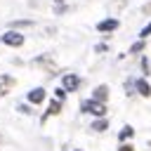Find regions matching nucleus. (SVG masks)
Listing matches in <instances>:
<instances>
[{"instance_id":"1","label":"nucleus","mask_w":151,"mask_h":151,"mask_svg":"<svg viewBox=\"0 0 151 151\" xmlns=\"http://www.w3.org/2000/svg\"><path fill=\"white\" fill-rule=\"evenodd\" d=\"M83 111L85 113H92V116H97V118H101L104 113H106V106H104V101H99V99H87V101H83Z\"/></svg>"},{"instance_id":"2","label":"nucleus","mask_w":151,"mask_h":151,"mask_svg":"<svg viewBox=\"0 0 151 151\" xmlns=\"http://www.w3.org/2000/svg\"><path fill=\"white\" fill-rule=\"evenodd\" d=\"M2 42L9 45V47H19V45H24V35L17 33V31H9V33L2 35Z\"/></svg>"},{"instance_id":"3","label":"nucleus","mask_w":151,"mask_h":151,"mask_svg":"<svg viewBox=\"0 0 151 151\" xmlns=\"http://www.w3.org/2000/svg\"><path fill=\"white\" fill-rule=\"evenodd\" d=\"M61 85H64L68 92H73V90H78V85H80V78L73 76V73H66V76L61 78Z\"/></svg>"},{"instance_id":"4","label":"nucleus","mask_w":151,"mask_h":151,"mask_svg":"<svg viewBox=\"0 0 151 151\" xmlns=\"http://www.w3.org/2000/svg\"><path fill=\"white\" fill-rule=\"evenodd\" d=\"M33 64H35V66H45V68H47V73H57V71H59V68H57V64H54L50 57H38Z\"/></svg>"},{"instance_id":"5","label":"nucleus","mask_w":151,"mask_h":151,"mask_svg":"<svg viewBox=\"0 0 151 151\" xmlns=\"http://www.w3.org/2000/svg\"><path fill=\"white\" fill-rule=\"evenodd\" d=\"M118 28V19H106V21H99L97 24V31L99 33H109V31H116Z\"/></svg>"},{"instance_id":"6","label":"nucleus","mask_w":151,"mask_h":151,"mask_svg":"<svg viewBox=\"0 0 151 151\" xmlns=\"http://www.w3.org/2000/svg\"><path fill=\"white\" fill-rule=\"evenodd\" d=\"M42 99H45V90L35 87V90H31V92H28V101H31V104H40Z\"/></svg>"},{"instance_id":"7","label":"nucleus","mask_w":151,"mask_h":151,"mask_svg":"<svg viewBox=\"0 0 151 151\" xmlns=\"http://www.w3.org/2000/svg\"><path fill=\"white\" fill-rule=\"evenodd\" d=\"M59 111H61V99H54V101H52V104H50V109H47V113H45V116H42V120H45V118H47V116H57V113H59Z\"/></svg>"},{"instance_id":"8","label":"nucleus","mask_w":151,"mask_h":151,"mask_svg":"<svg viewBox=\"0 0 151 151\" xmlns=\"http://www.w3.org/2000/svg\"><path fill=\"white\" fill-rule=\"evenodd\" d=\"M137 92H139L142 97H151V87H149V83H146V80H137Z\"/></svg>"},{"instance_id":"9","label":"nucleus","mask_w":151,"mask_h":151,"mask_svg":"<svg viewBox=\"0 0 151 151\" xmlns=\"http://www.w3.org/2000/svg\"><path fill=\"white\" fill-rule=\"evenodd\" d=\"M12 85H14V80H12L9 76H0V94H5Z\"/></svg>"},{"instance_id":"10","label":"nucleus","mask_w":151,"mask_h":151,"mask_svg":"<svg viewBox=\"0 0 151 151\" xmlns=\"http://www.w3.org/2000/svg\"><path fill=\"white\" fill-rule=\"evenodd\" d=\"M106 97H109V87H106V85H99V87L94 90V99H99V101H106Z\"/></svg>"},{"instance_id":"11","label":"nucleus","mask_w":151,"mask_h":151,"mask_svg":"<svg viewBox=\"0 0 151 151\" xmlns=\"http://www.w3.org/2000/svg\"><path fill=\"white\" fill-rule=\"evenodd\" d=\"M106 127H109V123L104 120V116H101L99 120H94V123H92V130H97V132H104Z\"/></svg>"},{"instance_id":"12","label":"nucleus","mask_w":151,"mask_h":151,"mask_svg":"<svg viewBox=\"0 0 151 151\" xmlns=\"http://www.w3.org/2000/svg\"><path fill=\"white\" fill-rule=\"evenodd\" d=\"M132 134H134V130H132L130 125H125V127L120 130V134H118V139H120V142H125V139H130Z\"/></svg>"},{"instance_id":"13","label":"nucleus","mask_w":151,"mask_h":151,"mask_svg":"<svg viewBox=\"0 0 151 151\" xmlns=\"http://www.w3.org/2000/svg\"><path fill=\"white\" fill-rule=\"evenodd\" d=\"M139 35H142V38H146V35H151V24H146V26H144V31H142Z\"/></svg>"},{"instance_id":"14","label":"nucleus","mask_w":151,"mask_h":151,"mask_svg":"<svg viewBox=\"0 0 151 151\" xmlns=\"http://www.w3.org/2000/svg\"><path fill=\"white\" fill-rule=\"evenodd\" d=\"M123 5H125V0H113V2H111V9H116V7H123Z\"/></svg>"},{"instance_id":"15","label":"nucleus","mask_w":151,"mask_h":151,"mask_svg":"<svg viewBox=\"0 0 151 151\" xmlns=\"http://www.w3.org/2000/svg\"><path fill=\"white\" fill-rule=\"evenodd\" d=\"M142 47H144V42H137V45H132V50H130V52H134V54H137Z\"/></svg>"},{"instance_id":"16","label":"nucleus","mask_w":151,"mask_h":151,"mask_svg":"<svg viewBox=\"0 0 151 151\" xmlns=\"http://www.w3.org/2000/svg\"><path fill=\"white\" fill-rule=\"evenodd\" d=\"M14 26H31V21L26 19V21H14Z\"/></svg>"},{"instance_id":"17","label":"nucleus","mask_w":151,"mask_h":151,"mask_svg":"<svg viewBox=\"0 0 151 151\" xmlns=\"http://www.w3.org/2000/svg\"><path fill=\"white\" fill-rule=\"evenodd\" d=\"M120 151H132V146H120Z\"/></svg>"},{"instance_id":"18","label":"nucleus","mask_w":151,"mask_h":151,"mask_svg":"<svg viewBox=\"0 0 151 151\" xmlns=\"http://www.w3.org/2000/svg\"><path fill=\"white\" fill-rule=\"evenodd\" d=\"M54 2H66V0H54Z\"/></svg>"},{"instance_id":"19","label":"nucleus","mask_w":151,"mask_h":151,"mask_svg":"<svg viewBox=\"0 0 151 151\" xmlns=\"http://www.w3.org/2000/svg\"><path fill=\"white\" fill-rule=\"evenodd\" d=\"M0 142H2V137H0Z\"/></svg>"},{"instance_id":"20","label":"nucleus","mask_w":151,"mask_h":151,"mask_svg":"<svg viewBox=\"0 0 151 151\" xmlns=\"http://www.w3.org/2000/svg\"><path fill=\"white\" fill-rule=\"evenodd\" d=\"M0 40H2V38H0Z\"/></svg>"}]
</instances>
